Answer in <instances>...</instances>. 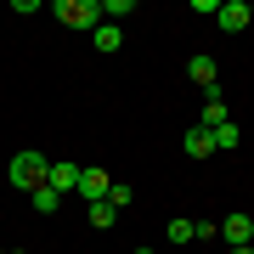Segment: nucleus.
<instances>
[{"label":"nucleus","mask_w":254,"mask_h":254,"mask_svg":"<svg viewBox=\"0 0 254 254\" xmlns=\"http://www.w3.org/2000/svg\"><path fill=\"white\" fill-rule=\"evenodd\" d=\"M28 203H34L40 215H57V209H63V192H51V187H34V192H28Z\"/></svg>","instance_id":"nucleus-10"},{"label":"nucleus","mask_w":254,"mask_h":254,"mask_svg":"<svg viewBox=\"0 0 254 254\" xmlns=\"http://www.w3.org/2000/svg\"><path fill=\"white\" fill-rule=\"evenodd\" d=\"M215 23L226 28V34H237V28H249V0H220Z\"/></svg>","instance_id":"nucleus-5"},{"label":"nucleus","mask_w":254,"mask_h":254,"mask_svg":"<svg viewBox=\"0 0 254 254\" xmlns=\"http://www.w3.org/2000/svg\"><path fill=\"white\" fill-rule=\"evenodd\" d=\"M46 170H51L46 153H17V158H11V187H23V192L46 187Z\"/></svg>","instance_id":"nucleus-2"},{"label":"nucleus","mask_w":254,"mask_h":254,"mask_svg":"<svg viewBox=\"0 0 254 254\" xmlns=\"http://www.w3.org/2000/svg\"><path fill=\"white\" fill-rule=\"evenodd\" d=\"M91 46H96L102 57H113L119 46H125V34H119V23H96V28H91Z\"/></svg>","instance_id":"nucleus-7"},{"label":"nucleus","mask_w":254,"mask_h":254,"mask_svg":"<svg viewBox=\"0 0 254 254\" xmlns=\"http://www.w3.org/2000/svg\"><path fill=\"white\" fill-rule=\"evenodd\" d=\"M51 17L68 23V28H96V23H102V0H57Z\"/></svg>","instance_id":"nucleus-1"},{"label":"nucleus","mask_w":254,"mask_h":254,"mask_svg":"<svg viewBox=\"0 0 254 254\" xmlns=\"http://www.w3.org/2000/svg\"><path fill=\"white\" fill-rule=\"evenodd\" d=\"M108 203H113V209H130V203H136V192H130L125 181H113V187H108Z\"/></svg>","instance_id":"nucleus-14"},{"label":"nucleus","mask_w":254,"mask_h":254,"mask_svg":"<svg viewBox=\"0 0 254 254\" xmlns=\"http://www.w3.org/2000/svg\"><path fill=\"white\" fill-rule=\"evenodd\" d=\"M232 254H254V249H249V243H243V249H232Z\"/></svg>","instance_id":"nucleus-17"},{"label":"nucleus","mask_w":254,"mask_h":254,"mask_svg":"<svg viewBox=\"0 0 254 254\" xmlns=\"http://www.w3.org/2000/svg\"><path fill=\"white\" fill-rule=\"evenodd\" d=\"M17 254H23V249H17Z\"/></svg>","instance_id":"nucleus-19"},{"label":"nucleus","mask_w":254,"mask_h":254,"mask_svg":"<svg viewBox=\"0 0 254 254\" xmlns=\"http://www.w3.org/2000/svg\"><path fill=\"white\" fill-rule=\"evenodd\" d=\"M130 11H136L130 0H102V17H130Z\"/></svg>","instance_id":"nucleus-16"},{"label":"nucleus","mask_w":254,"mask_h":254,"mask_svg":"<svg viewBox=\"0 0 254 254\" xmlns=\"http://www.w3.org/2000/svg\"><path fill=\"white\" fill-rule=\"evenodd\" d=\"M113 215H119V209H113L108 198H102V203H91V226H113Z\"/></svg>","instance_id":"nucleus-15"},{"label":"nucleus","mask_w":254,"mask_h":254,"mask_svg":"<svg viewBox=\"0 0 254 254\" xmlns=\"http://www.w3.org/2000/svg\"><path fill=\"white\" fill-rule=\"evenodd\" d=\"M187 73L203 85V91H209V85H220V73H215V57H192V63H187Z\"/></svg>","instance_id":"nucleus-9"},{"label":"nucleus","mask_w":254,"mask_h":254,"mask_svg":"<svg viewBox=\"0 0 254 254\" xmlns=\"http://www.w3.org/2000/svg\"><path fill=\"white\" fill-rule=\"evenodd\" d=\"M220 237H226L232 249H243L249 237H254V220H249V215H226V226H220Z\"/></svg>","instance_id":"nucleus-8"},{"label":"nucleus","mask_w":254,"mask_h":254,"mask_svg":"<svg viewBox=\"0 0 254 254\" xmlns=\"http://www.w3.org/2000/svg\"><path fill=\"white\" fill-rule=\"evenodd\" d=\"M209 141H215V153H232V147L243 141V136H237V125L226 119V125H215V130H209Z\"/></svg>","instance_id":"nucleus-11"},{"label":"nucleus","mask_w":254,"mask_h":254,"mask_svg":"<svg viewBox=\"0 0 254 254\" xmlns=\"http://www.w3.org/2000/svg\"><path fill=\"white\" fill-rule=\"evenodd\" d=\"M215 125H226V96H220V85H209L203 91V130H215Z\"/></svg>","instance_id":"nucleus-6"},{"label":"nucleus","mask_w":254,"mask_h":254,"mask_svg":"<svg viewBox=\"0 0 254 254\" xmlns=\"http://www.w3.org/2000/svg\"><path fill=\"white\" fill-rule=\"evenodd\" d=\"M187 153H192V158H209V153H215V141H209V130H203V125H192V130H187Z\"/></svg>","instance_id":"nucleus-12"},{"label":"nucleus","mask_w":254,"mask_h":254,"mask_svg":"<svg viewBox=\"0 0 254 254\" xmlns=\"http://www.w3.org/2000/svg\"><path fill=\"white\" fill-rule=\"evenodd\" d=\"M108 170H96V164H91V170H79V187H73V192H79V198L85 203H102V198H108Z\"/></svg>","instance_id":"nucleus-3"},{"label":"nucleus","mask_w":254,"mask_h":254,"mask_svg":"<svg viewBox=\"0 0 254 254\" xmlns=\"http://www.w3.org/2000/svg\"><path fill=\"white\" fill-rule=\"evenodd\" d=\"M164 237H170V243H192V220H181V215H175L170 226H164Z\"/></svg>","instance_id":"nucleus-13"},{"label":"nucleus","mask_w":254,"mask_h":254,"mask_svg":"<svg viewBox=\"0 0 254 254\" xmlns=\"http://www.w3.org/2000/svg\"><path fill=\"white\" fill-rule=\"evenodd\" d=\"M46 187L68 198V192L79 187V164H68V158H51V170H46Z\"/></svg>","instance_id":"nucleus-4"},{"label":"nucleus","mask_w":254,"mask_h":254,"mask_svg":"<svg viewBox=\"0 0 254 254\" xmlns=\"http://www.w3.org/2000/svg\"><path fill=\"white\" fill-rule=\"evenodd\" d=\"M249 23H254V0H249Z\"/></svg>","instance_id":"nucleus-18"}]
</instances>
